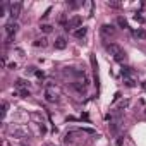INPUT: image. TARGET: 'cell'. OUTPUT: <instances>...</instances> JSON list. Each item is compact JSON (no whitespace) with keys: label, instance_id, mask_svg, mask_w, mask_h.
<instances>
[{"label":"cell","instance_id":"8992f818","mask_svg":"<svg viewBox=\"0 0 146 146\" xmlns=\"http://www.w3.org/2000/svg\"><path fill=\"white\" fill-rule=\"evenodd\" d=\"M21 7H23V5H21L19 2H17V4H14V5L11 7V17H12V21L19 17V14H21Z\"/></svg>","mask_w":146,"mask_h":146},{"label":"cell","instance_id":"44dd1931","mask_svg":"<svg viewBox=\"0 0 146 146\" xmlns=\"http://www.w3.org/2000/svg\"><path fill=\"white\" fill-rule=\"evenodd\" d=\"M134 19H136V21H139V23H141V21H143V17H141V16H137V14H136V16H134Z\"/></svg>","mask_w":146,"mask_h":146},{"label":"cell","instance_id":"2e32d148","mask_svg":"<svg viewBox=\"0 0 146 146\" xmlns=\"http://www.w3.org/2000/svg\"><path fill=\"white\" fill-rule=\"evenodd\" d=\"M7 107H9L7 102H4V103H2V117H5V113H7Z\"/></svg>","mask_w":146,"mask_h":146},{"label":"cell","instance_id":"7402d4cb","mask_svg":"<svg viewBox=\"0 0 146 146\" xmlns=\"http://www.w3.org/2000/svg\"><path fill=\"white\" fill-rule=\"evenodd\" d=\"M143 90L146 91V81H143Z\"/></svg>","mask_w":146,"mask_h":146},{"label":"cell","instance_id":"30bf717a","mask_svg":"<svg viewBox=\"0 0 146 146\" xmlns=\"http://www.w3.org/2000/svg\"><path fill=\"white\" fill-rule=\"evenodd\" d=\"M134 38H139V40H146V31L144 29H134Z\"/></svg>","mask_w":146,"mask_h":146},{"label":"cell","instance_id":"6da1fadb","mask_svg":"<svg viewBox=\"0 0 146 146\" xmlns=\"http://www.w3.org/2000/svg\"><path fill=\"white\" fill-rule=\"evenodd\" d=\"M107 52H108L117 62H122V60L125 58V52H124L122 46L117 45V43H108V45H107Z\"/></svg>","mask_w":146,"mask_h":146},{"label":"cell","instance_id":"3957f363","mask_svg":"<svg viewBox=\"0 0 146 146\" xmlns=\"http://www.w3.org/2000/svg\"><path fill=\"white\" fill-rule=\"evenodd\" d=\"M69 28H70V29H74V28L79 29V28H83V17H81V16H74V17L69 21V24H67L65 29H69Z\"/></svg>","mask_w":146,"mask_h":146},{"label":"cell","instance_id":"9a60e30c","mask_svg":"<svg viewBox=\"0 0 146 146\" xmlns=\"http://www.w3.org/2000/svg\"><path fill=\"white\" fill-rule=\"evenodd\" d=\"M19 95H21V96H23V98H28V96H29V95H31V93H29V91H28V90H21V91H19Z\"/></svg>","mask_w":146,"mask_h":146},{"label":"cell","instance_id":"8fae6325","mask_svg":"<svg viewBox=\"0 0 146 146\" xmlns=\"http://www.w3.org/2000/svg\"><path fill=\"white\" fill-rule=\"evenodd\" d=\"M117 24H119V26H120L122 29H127V28H129V24H127V21H125V19L122 17V16H119V17H117Z\"/></svg>","mask_w":146,"mask_h":146},{"label":"cell","instance_id":"277c9868","mask_svg":"<svg viewBox=\"0 0 146 146\" xmlns=\"http://www.w3.org/2000/svg\"><path fill=\"white\" fill-rule=\"evenodd\" d=\"M17 29H19V26H17V23H14V21H11L9 24H5V33H7V36H14V35L17 33Z\"/></svg>","mask_w":146,"mask_h":146},{"label":"cell","instance_id":"5b68a950","mask_svg":"<svg viewBox=\"0 0 146 146\" xmlns=\"http://www.w3.org/2000/svg\"><path fill=\"white\" fill-rule=\"evenodd\" d=\"M100 31H102V35H103V36H107V38L115 35V28H113L112 24H103V26L100 28Z\"/></svg>","mask_w":146,"mask_h":146},{"label":"cell","instance_id":"e0dca14e","mask_svg":"<svg viewBox=\"0 0 146 146\" xmlns=\"http://www.w3.org/2000/svg\"><path fill=\"white\" fill-rule=\"evenodd\" d=\"M125 84H127L129 88H132V86H134V81H132L131 78H127V79H125Z\"/></svg>","mask_w":146,"mask_h":146},{"label":"cell","instance_id":"d6986e66","mask_svg":"<svg viewBox=\"0 0 146 146\" xmlns=\"http://www.w3.org/2000/svg\"><path fill=\"white\" fill-rule=\"evenodd\" d=\"M83 132H88V134H95V131H93V129H90V127H84V129H83Z\"/></svg>","mask_w":146,"mask_h":146},{"label":"cell","instance_id":"5bb4252c","mask_svg":"<svg viewBox=\"0 0 146 146\" xmlns=\"http://www.w3.org/2000/svg\"><path fill=\"white\" fill-rule=\"evenodd\" d=\"M72 88H74L76 91H79V93L84 91V86H81V84H78V83H72Z\"/></svg>","mask_w":146,"mask_h":146},{"label":"cell","instance_id":"7c38bea8","mask_svg":"<svg viewBox=\"0 0 146 146\" xmlns=\"http://www.w3.org/2000/svg\"><path fill=\"white\" fill-rule=\"evenodd\" d=\"M64 143H65V144L74 143V132H67V134H65V137H64Z\"/></svg>","mask_w":146,"mask_h":146},{"label":"cell","instance_id":"52a82bcc","mask_svg":"<svg viewBox=\"0 0 146 146\" xmlns=\"http://www.w3.org/2000/svg\"><path fill=\"white\" fill-rule=\"evenodd\" d=\"M53 46H55L57 50H64V48L67 46V40H65L64 36H58V38L55 40V43H53Z\"/></svg>","mask_w":146,"mask_h":146},{"label":"cell","instance_id":"4fadbf2b","mask_svg":"<svg viewBox=\"0 0 146 146\" xmlns=\"http://www.w3.org/2000/svg\"><path fill=\"white\" fill-rule=\"evenodd\" d=\"M40 29H41L43 33H52L53 26H52V24H41V26H40Z\"/></svg>","mask_w":146,"mask_h":146},{"label":"cell","instance_id":"9c48e42d","mask_svg":"<svg viewBox=\"0 0 146 146\" xmlns=\"http://www.w3.org/2000/svg\"><path fill=\"white\" fill-rule=\"evenodd\" d=\"M33 45H35L36 48H45V46L48 45V40H46L45 36H43V38H36V40L33 41Z\"/></svg>","mask_w":146,"mask_h":146},{"label":"cell","instance_id":"ba28073f","mask_svg":"<svg viewBox=\"0 0 146 146\" xmlns=\"http://www.w3.org/2000/svg\"><path fill=\"white\" fill-rule=\"evenodd\" d=\"M72 35H74L76 38H79V40H83V38L88 35V28L83 26V28H79V29H74V33H72Z\"/></svg>","mask_w":146,"mask_h":146},{"label":"cell","instance_id":"7a4b0ae2","mask_svg":"<svg viewBox=\"0 0 146 146\" xmlns=\"http://www.w3.org/2000/svg\"><path fill=\"white\" fill-rule=\"evenodd\" d=\"M43 98H45L48 103H55V102L58 100V96H57V91H55L52 86H46V88H45V91H43Z\"/></svg>","mask_w":146,"mask_h":146},{"label":"cell","instance_id":"ffe728a7","mask_svg":"<svg viewBox=\"0 0 146 146\" xmlns=\"http://www.w3.org/2000/svg\"><path fill=\"white\" fill-rule=\"evenodd\" d=\"M35 74H36V78H41V79L45 78V74H43V72H41V70H36V72H35Z\"/></svg>","mask_w":146,"mask_h":146},{"label":"cell","instance_id":"ac0fdd59","mask_svg":"<svg viewBox=\"0 0 146 146\" xmlns=\"http://www.w3.org/2000/svg\"><path fill=\"white\" fill-rule=\"evenodd\" d=\"M24 84H26V83H24L23 79H17V81H16V86H17V88H23Z\"/></svg>","mask_w":146,"mask_h":146}]
</instances>
